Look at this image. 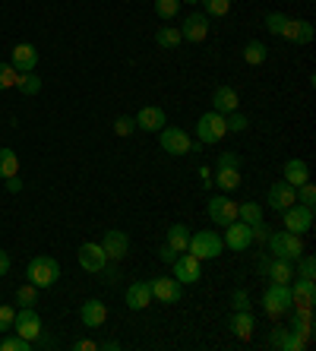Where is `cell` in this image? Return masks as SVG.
<instances>
[{"instance_id":"obj_1","label":"cell","mask_w":316,"mask_h":351,"mask_svg":"<svg viewBox=\"0 0 316 351\" xmlns=\"http://www.w3.org/2000/svg\"><path fill=\"white\" fill-rule=\"evenodd\" d=\"M221 250H225V241L212 228L190 234V244H186V254H193L196 260H219Z\"/></svg>"},{"instance_id":"obj_2","label":"cell","mask_w":316,"mask_h":351,"mask_svg":"<svg viewBox=\"0 0 316 351\" xmlns=\"http://www.w3.org/2000/svg\"><path fill=\"white\" fill-rule=\"evenodd\" d=\"M25 278H29L35 288H51V285H57V278H60V266H57V260H51V256H35V260H29V266H25Z\"/></svg>"},{"instance_id":"obj_3","label":"cell","mask_w":316,"mask_h":351,"mask_svg":"<svg viewBox=\"0 0 316 351\" xmlns=\"http://www.w3.org/2000/svg\"><path fill=\"white\" fill-rule=\"evenodd\" d=\"M225 136H228V123H225V114H219V111H206L196 121V139L206 143V146H215Z\"/></svg>"},{"instance_id":"obj_4","label":"cell","mask_w":316,"mask_h":351,"mask_svg":"<svg viewBox=\"0 0 316 351\" xmlns=\"http://www.w3.org/2000/svg\"><path fill=\"white\" fill-rule=\"evenodd\" d=\"M215 187L221 193H231V190L241 187V162H237L234 152H225L215 165Z\"/></svg>"},{"instance_id":"obj_5","label":"cell","mask_w":316,"mask_h":351,"mask_svg":"<svg viewBox=\"0 0 316 351\" xmlns=\"http://www.w3.org/2000/svg\"><path fill=\"white\" fill-rule=\"evenodd\" d=\"M269 250H272V256H278V260H297L300 254H304V241H300V234H291V231H276V234H269Z\"/></svg>"},{"instance_id":"obj_6","label":"cell","mask_w":316,"mask_h":351,"mask_svg":"<svg viewBox=\"0 0 316 351\" xmlns=\"http://www.w3.org/2000/svg\"><path fill=\"white\" fill-rule=\"evenodd\" d=\"M158 143H162V149L171 152V156H190L193 152V139H190V133L184 127H168L165 123L162 130H158Z\"/></svg>"},{"instance_id":"obj_7","label":"cell","mask_w":316,"mask_h":351,"mask_svg":"<svg viewBox=\"0 0 316 351\" xmlns=\"http://www.w3.org/2000/svg\"><path fill=\"white\" fill-rule=\"evenodd\" d=\"M263 307H266V313L272 319L276 317H284V313H291L294 307H291V288L288 285H272L266 288V294H263Z\"/></svg>"},{"instance_id":"obj_8","label":"cell","mask_w":316,"mask_h":351,"mask_svg":"<svg viewBox=\"0 0 316 351\" xmlns=\"http://www.w3.org/2000/svg\"><path fill=\"white\" fill-rule=\"evenodd\" d=\"M41 317H38V311L35 307H23V311L16 313V319H13V332L16 335H23V339H29V342H38L41 339Z\"/></svg>"},{"instance_id":"obj_9","label":"cell","mask_w":316,"mask_h":351,"mask_svg":"<svg viewBox=\"0 0 316 351\" xmlns=\"http://www.w3.org/2000/svg\"><path fill=\"white\" fill-rule=\"evenodd\" d=\"M282 215H284V231H291V234H307L313 228V209H307V206L294 203Z\"/></svg>"},{"instance_id":"obj_10","label":"cell","mask_w":316,"mask_h":351,"mask_svg":"<svg viewBox=\"0 0 316 351\" xmlns=\"http://www.w3.org/2000/svg\"><path fill=\"white\" fill-rule=\"evenodd\" d=\"M174 278L180 285H196L203 278V260H196L193 254H180L174 260Z\"/></svg>"},{"instance_id":"obj_11","label":"cell","mask_w":316,"mask_h":351,"mask_svg":"<svg viewBox=\"0 0 316 351\" xmlns=\"http://www.w3.org/2000/svg\"><path fill=\"white\" fill-rule=\"evenodd\" d=\"M221 241H225L228 250H237V254H241V250H247V247L253 244V231L247 221L237 219V221H231V225H225V237H221Z\"/></svg>"},{"instance_id":"obj_12","label":"cell","mask_w":316,"mask_h":351,"mask_svg":"<svg viewBox=\"0 0 316 351\" xmlns=\"http://www.w3.org/2000/svg\"><path fill=\"white\" fill-rule=\"evenodd\" d=\"M291 307L297 311H313V301H316V288H313V278H291Z\"/></svg>"},{"instance_id":"obj_13","label":"cell","mask_w":316,"mask_h":351,"mask_svg":"<svg viewBox=\"0 0 316 351\" xmlns=\"http://www.w3.org/2000/svg\"><path fill=\"white\" fill-rule=\"evenodd\" d=\"M209 219L215 221V225H231V221H237V203L234 199H228V196H212L209 199Z\"/></svg>"},{"instance_id":"obj_14","label":"cell","mask_w":316,"mask_h":351,"mask_svg":"<svg viewBox=\"0 0 316 351\" xmlns=\"http://www.w3.org/2000/svg\"><path fill=\"white\" fill-rule=\"evenodd\" d=\"M178 29H180V38L184 41L199 45V41H206V35H209V16H206V13H190V16L184 19V25H178Z\"/></svg>"},{"instance_id":"obj_15","label":"cell","mask_w":316,"mask_h":351,"mask_svg":"<svg viewBox=\"0 0 316 351\" xmlns=\"http://www.w3.org/2000/svg\"><path fill=\"white\" fill-rule=\"evenodd\" d=\"M76 260H80V266L86 272H105V266H108V256L101 250V244H82L76 250Z\"/></svg>"},{"instance_id":"obj_16","label":"cell","mask_w":316,"mask_h":351,"mask_svg":"<svg viewBox=\"0 0 316 351\" xmlns=\"http://www.w3.org/2000/svg\"><path fill=\"white\" fill-rule=\"evenodd\" d=\"M149 288H152V298L162 304H178L180 301V282L171 276H158L149 282Z\"/></svg>"},{"instance_id":"obj_17","label":"cell","mask_w":316,"mask_h":351,"mask_svg":"<svg viewBox=\"0 0 316 351\" xmlns=\"http://www.w3.org/2000/svg\"><path fill=\"white\" fill-rule=\"evenodd\" d=\"M101 250H105L108 260H123V256L130 254V237L123 234V231H105L101 237Z\"/></svg>"},{"instance_id":"obj_18","label":"cell","mask_w":316,"mask_h":351,"mask_svg":"<svg viewBox=\"0 0 316 351\" xmlns=\"http://www.w3.org/2000/svg\"><path fill=\"white\" fill-rule=\"evenodd\" d=\"M136 130H146V133H158L168 123V114H165V108H155V105H149V108H143L136 117Z\"/></svg>"},{"instance_id":"obj_19","label":"cell","mask_w":316,"mask_h":351,"mask_svg":"<svg viewBox=\"0 0 316 351\" xmlns=\"http://www.w3.org/2000/svg\"><path fill=\"white\" fill-rule=\"evenodd\" d=\"M297 203V193H294L291 184H284V180H278V184H272L269 187V206L276 209V213H284L288 206Z\"/></svg>"},{"instance_id":"obj_20","label":"cell","mask_w":316,"mask_h":351,"mask_svg":"<svg viewBox=\"0 0 316 351\" xmlns=\"http://www.w3.org/2000/svg\"><path fill=\"white\" fill-rule=\"evenodd\" d=\"M80 319H82V326L86 329H98L108 319V307L98 301V298H92V301H86L80 307Z\"/></svg>"},{"instance_id":"obj_21","label":"cell","mask_w":316,"mask_h":351,"mask_svg":"<svg viewBox=\"0 0 316 351\" xmlns=\"http://www.w3.org/2000/svg\"><path fill=\"white\" fill-rule=\"evenodd\" d=\"M123 301H127L130 311L149 307V304H152V288H149V282H133V285L127 288V294H123Z\"/></svg>"},{"instance_id":"obj_22","label":"cell","mask_w":316,"mask_h":351,"mask_svg":"<svg viewBox=\"0 0 316 351\" xmlns=\"http://www.w3.org/2000/svg\"><path fill=\"white\" fill-rule=\"evenodd\" d=\"M282 38L307 45V41H313V25H310L307 19H291L288 16V23H284V29H282Z\"/></svg>"},{"instance_id":"obj_23","label":"cell","mask_w":316,"mask_h":351,"mask_svg":"<svg viewBox=\"0 0 316 351\" xmlns=\"http://www.w3.org/2000/svg\"><path fill=\"white\" fill-rule=\"evenodd\" d=\"M237 105H241V98L231 86H219L212 95V111H219V114H231V111H237Z\"/></svg>"},{"instance_id":"obj_24","label":"cell","mask_w":316,"mask_h":351,"mask_svg":"<svg viewBox=\"0 0 316 351\" xmlns=\"http://www.w3.org/2000/svg\"><path fill=\"white\" fill-rule=\"evenodd\" d=\"M35 64H38V51H35V45H16L13 48V66H16L19 73H32Z\"/></svg>"},{"instance_id":"obj_25","label":"cell","mask_w":316,"mask_h":351,"mask_svg":"<svg viewBox=\"0 0 316 351\" xmlns=\"http://www.w3.org/2000/svg\"><path fill=\"white\" fill-rule=\"evenodd\" d=\"M266 272H269V278H272L276 285H291V278H294L291 260H278V256L266 263Z\"/></svg>"},{"instance_id":"obj_26","label":"cell","mask_w":316,"mask_h":351,"mask_svg":"<svg viewBox=\"0 0 316 351\" xmlns=\"http://www.w3.org/2000/svg\"><path fill=\"white\" fill-rule=\"evenodd\" d=\"M304 180H310L307 162H300V158H288V162H284V184H291V187H300Z\"/></svg>"},{"instance_id":"obj_27","label":"cell","mask_w":316,"mask_h":351,"mask_svg":"<svg viewBox=\"0 0 316 351\" xmlns=\"http://www.w3.org/2000/svg\"><path fill=\"white\" fill-rule=\"evenodd\" d=\"M228 326H231V332H234L237 339H250L253 335V313L250 311H234L231 319H228Z\"/></svg>"},{"instance_id":"obj_28","label":"cell","mask_w":316,"mask_h":351,"mask_svg":"<svg viewBox=\"0 0 316 351\" xmlns=\"http://www.w3.org/2000/svg\"><path fill=\"white\" fill-rule=\"evenodd\" d=\"M165 244L171 247V250H174V254H186V244H190V228H186V225H171L168 228V241H165Z\"/></svg>"},{"instance_id":"obj_29","label":"cell","mask_w":316,"mask_h":351,"mask_svg":"<svg viewBox=\"0 0 316 351\" xmlns=\"http://www.w3.org/2000/svg\"><path fill=\"white\" fill-rule=\"evenodd\" d=\"M180 41H184V38H180L178 25H162V29L155 32V45H158V48H165V51H174Z\"/></svg>"},{"instance_id":"obj_30","label":"cell","mask_w":316,"mask_h":351,"mask_svg":"<svg viewBox=\"0 0 316 351\" xmlns=\"http://www.w3.org/2000/svg\"><path fill=\"white\" fill-rule=\"evenodd\" d=\"M19 174V156L13 149H0V178L10 180Z\"/></svg>"},{"instance_id":"obj_31","label":"cell","mask_w":316,"mask_h":351,"mask_svg":"<svg viewBox=\"0 0 316 351\" xmlns=\"http://www.w3.org/2000/svg\"><path fill=\"white\" fill-rule=\"evenodd\" d=\"M266 45L263 41H247V48H243V64L247 66H260V64H266Z\"/></svg>"},{"instance_id":"obj_32","label":"cell","mask_w":316,"mask_h":351,"mask_svg":"<svg viewBox=\"0 0 316 351\" xmlns=\"http://www.w3.org/2000/svg\"><path fill=\"white\" fill-rule=\"evenodd\" d=\"M237 219L247 225H260L263 221V206L260 203H237Z\"/></svg>"},{"instance_id":"obj_33","label":"cell","mask_w":316,"mask_h":351,"mask_svg":"<svg viewBox=\"0 0 316 351\" xmlns=\"http://www.w3.org/2000/svg\"><path fill=\"white\" fill-rule=\"evenodd\" d=\"M16 304H19V307H35V304H38V288H35L32 282L19 285L16 288Z\"/></svg>"},{"instance_id":"obj_34","label":"cell","mask_w":316,"mask_h":351,"mask_svg":"<svg viewBox=\"0 0 316 351\" xmlns=\"http://www.w3.org/2000/svg\"><path fill=\"white\" fill-rule=\"evenodd\" d=\"M16 89L23 92V95H38V89H41V76H35V73H19Z\"/></svg>"},{"instance_id":"obj_35","label":"cell","mask_w":316,"mask_h":351,"mask_svg":"<svg viewBox=\"0 0 316 351\" xmlns=\"http://www.w3.org/2000/svg\"><path fill=\"white\" fill-rule=\"evenodd\" d=\"M291 329H294V332H300V335H307V339H310V332H313V319H310V311H297V313H294Z\"/></svg>"},{"instance_id":"obj_36","label":"cell","mask_w":316,"mask_h":351,"mask_svg":"<svg viewBox=\"0 0 316 351\" xmlns=\"http://www.w3.org/2000/svg\"><path fill=\"white\" fill-rule=\"evenodd\" d=\"M19 70L13 64H0V89H16Z\"/></svg>"},{"instance_id":"obj_37","label":"cell","mask_w":316,"mask_h":351,"mask_svg":"<svg viewBox=\"0 0 316 351\" xmlns=\"http://www.w3.org/2000/svg\"><path fill=\"white\" fill-rule=\"evenodd\" d=\"M294 193H297V203H300V206L313 209V203H316V187L310 184V180H304L300 187H294Z\"/></svg>"},{"instance_id":"obj_38","label":"cell","mask_w":316,"mask_h":351,"mask_svg":"<svg viewBox=\"0 0 316 351\" xmlns=\"http://www.w3.org/2000/svg\"><path fill=\"white\" fill-rule=\"evenodd\" d=\"M0 348L3 351H32L35 345L29 342V339H23V335H10V339H0Z\"/></svg>"},{"instance_id":"obj_39","label":"cell","mask_w":316,"mask_h":351,"mask_svg":"<svg viewBox=\"0 0 316 351\" xmlns=\"http://www.w3.org/2000/svg\"><path fill=\"white\" fill-rule=\"evenodd\" d=\"M178 10H180V0H155V13L162 19H168V23L178 16Z\"/></svg>"},{"instance_id":"obj_40","label":"cell","mask_w":316,"mask_h":351,"mask_svg":"<svg viewBox=\"0 0 316 351\" xmlns=\"http://www.w3.org/2000/svg\"><path fill=\"white\" fill-rule=\"evenodd\" d=\"M225 123H228V133H243L247 127H250L247 114H241V111H231V114H225Z\"/></svg>"},{"instance_id":"obj_41","label":"cell","mask_w":316,"mask_h":351,"mask_svg":"<svg viewBox=\"0 0 316 351\" xmlns=\"http://www.w3.org/2000/svg\"><path fill=\"white\" fill-rule=\"evenodd\" d=\"M206 10V16H225L228 10H231V0H199Z\"/></svg>"},{"instance_id":"obj_42","label":"cell","mask_w":316,"mask_h":351,"mask_svg":"<svg viewBox=\"0 0 316 351\" xmlns=\"http://www.w3.org/2000/svg\"><path fill=\"white\" fill-rule=\"evenodd\" d=\"M307 345V335H300L294 332V329H288V335H284V342H282V351H300Z\"/></svg>"},{"instance_id":"obj_43","label":"cell","mask_w":316,"mask_h":351,"mask_svg":"<svg viewBox=\"0 0 316 351\" xmlns=\"http://www.w3.org/2000/svg\"><path fill=\"white\" fill-rule=\"evenodd\" d=\"M284 23H288V16H284V13H269V16H266V29L272 35H282Z\"/></svg>"},{"instance_id":"obj_44","label":"cell","mask_w":316,"mask_h":351,"mask_svg":"<svg viewBox=\"0 0 316 351\" xmlns=\"http://www.w3.org/2000/svg\"><path fill=\"white\" fill-rule=\"evenodd\" d=\"M133 130H136V121H133V117H117V121H114V133H117V136H130Z\"/></svg>"},{"instance_id":"obj_45","label":"cell","mask_w":316,"mask_h":351,"mask_svg":"<svg viewBox=\"0 0 316 351\" xmlns=\"http://www.w3.org/2000/svg\"><path fill=\"white\" fill-rule=\"evenodd\" d=\"M13 319H16V311L7 307V304H0V332H3V329H13Z\"/></svg>"},{"instance_id":"obj_46","label":"cell","mask_w":316,"mask_h":351,"mask_svg":"<svg viewBox=\"0 0 316 351\" xmlns=\"http://www.w3.org/2000/svg\"><path fill=\"white\" fill-rule=\"evenodd\" d=\"M297 260H300V278H313V272H316V260H313V256L300 254Z\"/></svg>"},{"instance_id":"obj_47","label":"cell","mask_w":316,"mask_h":351,"mask_svg":"<svg viewBox=\"0 0 316 351\" xmlns=\"http://www.w3.org/2000/svg\"><path fill=\"white\" fill-rule=\"evenodd\" d=\"M231 307H234V311H250V298H247V291L237 288V291L231 294Z\"/></svg>"},{"instance_id":"obj_48","label":"cell","mask_w":316,"mask_h":351,"mask_svg":"<svg viewBox=\"0 0 316 351\" xmlns=\"http://www.w3.org/2000/svg\"><path fill=\"white\" fill-rule=\"evenodd\" d=\"M73 351H98V342H92V339H80V342H73Z\"/></svg>"},{"instance_id":"obj_49","label":"cell","mask_w":316,"mask_h":351,"mask_svg":"<svg viewBox=\"0 0 316 351\" xmlns=\"http://www.w3.org/2000/svg\"><path fill=\"white\" fill-rule=\"evenodd\" d=\"M178 256H180V254H174V250H171L168 244H165L162 250H158V260H165V263H174V260H178Z\"/></svg>"},{"instance_id":"obj_50","label":"cell","mask_w":316,"mask_h":351,"mask_svg":"<svg viewBox=\"0 0 316 351\" xmlns=\"http://www.w3.org/2000/svg\"><path fill=\"white\" fill-rule=\"evenodd\" d=\"M7 272H10V254L0 250V276H7Z\"/></svg>"},{"instance_id":"obj_51","label":"cell","mask_w":316,"mask_h":351,"mask_svg":"<svg viewBox=\"0 0 316 351\" xmlns=\"http://www.w3.org/2000/svg\"><path fill=\"white\" fill-rule=\"evenodd\" d=\"M7 187H10V190H19V187H23V180H16V178H10V180H7Z\"/></svg>"},{"instance_id":"obj_52","label":"cell","mask_w":316,"mask_h":351,"mask_svg":"<svg viewBox=\"0 0 316 351\" xmlns=\"http://www.w3.org/2000/svg\"><path fill=\"white\" fill-rule=\"evenodd\" d=\"M180 3H193V7H196V3H199V0H180Z\"/></svg>"}]
</instances>
